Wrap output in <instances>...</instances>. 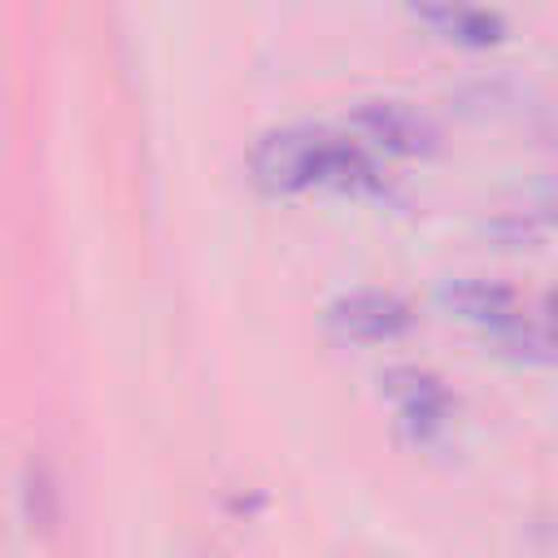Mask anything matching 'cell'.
<instances>
[{"mask_svg": "<svg viewBox=\"0 0 558 558\" xmlns=\"http://www.w3.org/2000/svg\"><path fill=\"white\" fill-rule=\"evenodd\" d=\"M248 170L262 192L292 196L310 187H336V192H379V170L371 153L336 135L327 126H275L257 135L248 153Z\"/></svg>", "mask_w": 558, "mask_h": 558, "instance_id": "obj_1", "label": "cell"}, {"mask_svg": "<svg viewBox=\"0 0 558 558\" xmlns=\"http://www.w3.org/2000/svg\"><path fill=\"white\" fill-rule=\"evenodd\" d=\"M349 126L362 135V144L388 153V157H427L440 148V131L436 122L397 96H375V100H357V109L349 113Z\"/></svg>", "mask_w": 558, "mask_h": 558, "instance_id": "obj_2", "label": "cell"}, {"mask_svg": "<svg viewBox=\"0 0 558 558\" xmlns=\"http://www.w3.org/2000/svg\"><path fill=\"white\" fill-rule=\"evenodd\" d=\"M327 327L340 340H353V344H388V340H401L414 327V310L397 292L353 288V292H344L327 305Z\"/></svg>", "mask_w": 558, "mask_h": 558, "instance_id": "obj_3", "label": "cell"}, {"mask_svg": "<svg viewBox=\"0 0 558 558\" xmlns=\"http://www.w3.org/2000/svg\"><path fill=\"white\" fill-rule=\"evenodd\" d=\"M384 392L397 405V418L414 440H432L453 418V392L445 388L440 375L423 366H392L384 375Z\"/></svg>", "mask_w": 558, "mask_h": 558, "instance_id": "obj_4", "label": "cell"}, {"mask_svg": "<svg viewBox=\"0 0 558 558\" xmlns=\"http://www.w3.org/2000/svg\"><path fill=\"white\" fill-rule=\"evenodd\" d=\"M414 17H423L440 39L462 44V48H493L506 39L501 13L475 4V0H405Z\"/></svg>", "mask_w": 558, "mask_h": 558, "instance_id": "obj_5", "label": "cell"}, {"mask_svg": "<svg viewBox=\"0 0 558 558\" xmlns=\"http://www.w3.org/2000/svg\"><path fill=\"white\" fill-rule=\"evenodd\" d=\"M440 305L462 318V323H475V327H488L493 336L501 327H510L523 310H519V292L501 279H480V275H462V279H449L440 288Z\"/></svg>", "mask_w": 558, "mask_h": 558, "instance_id": "obj_6", "label": "cell"}, {"mask_svg": "<svg viewBox=\"0 0 558 558\" xmlns=\"http://www.w3.org/2000/svg\"><path fill=\"white\" fill-rule=\"evenodd\" d=\"M541 327H545V336H549V344H554V353H558V288L545 296V305H541Z\"/></svg>", "mask_w": 558, "mask_h": 558, "instance_id": "obj_7", "label": "cell"}]
</instances>
